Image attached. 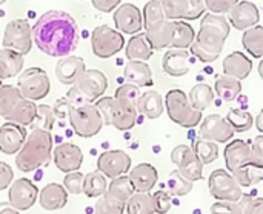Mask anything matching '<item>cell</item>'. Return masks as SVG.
Returning a JSON list of instances; mask_svg holds the SVG:
<instances>
[{
    "instance_id": "cell-15",
    "label": "cell",
    "mask_w": 263,
    "mask_h": 214,
    "mask_svg": "<svg viewBox=\"0 0 263 214\" xmlns=\"http://www.w3.org/2000/svg\"><path fill=\"white\" fill-rule=\"evenodd\" d=\"M129 168H131V157L128 156V153L122 150L105 151L97 159V170L109 179L126 174Z\"/></svg>"
},
{
    "instance_id": "cell-20",
    "label": "cell",
    "mask_w": 263,
    "mask_h": 214,
    "mask_svg": "<svg viewBox=\"0 0 263 214\" xmlns=\"http://www.w3.org/2000/svg\"><path fill=\"white\" fill-rule=\"evenodd\" d=\"M114 23L120 32L137 34L143 28V12L133 3H123L114 12Z\"/></svg>"
},
{
    "instance_id": "cell-29",
    "label": "cell",
    "mask_w": 263,
    "mask_h": 214,
    "mask_svg": "<svg viewBox=\"0 0 263 214\" xmlns=\"http://www.w3.org/2000/svg\"><path fill=\"white\" fill-rule=\"evenodd\" d=\"M123 77L137 86H153L154 79H153V71L148 63L143 60H129L125 65L123 69Z\"/></svg>"
},
{
    "instance_id": "cell-34",
    "label": "cell",
    "mask_w": 263,
    "mask_h": 214,
    "mask_svg": "<svg viewBox=\"0 0 263 214\" xmlns=\"http://www.w3.org/2000/svg\"><path fill=\"white\" fill-rule=\"evenodd\" d=\"M35 116H37V105L34 103V100H28V99L22 97L6 120H11V122L26 127L34 122Z\"/></svg>"
},
{
    "instance_id": "cell-53",
    "label": "cell",
    "mask_w": 263,
    "mask_h": 214,
    "mask_svg": "<svg viewBox=\"0 0 263 214\" xmlns=\"http://www.w3.org/2000/svg\"><path fill=\"white\" fill-rule=\"evenodd\" d=\"M122 0H91L92 6L100 11V12H111L114 11L119 5H120Z\"/></svg>"
},
{
    "instance_id": "cell-58",
    "label": "cell",
    "mask_w": 263,
    "mask_h": 214,
    "mask_svg": "<svg viewBox=\"0 0 263 214\" xmlns=\"http://www.w3.org/2000/svg\"><path fill=\"white\" fill-rule=\"evenodd\" d=\"M5 2H6V0H0V5H3Z\"/></svg>"
},
{
    "instance_id": "cell-32",
    "label": "cell",
    "mask_w": 263,
    "mask_h": 214,
    "mask_svg": "<svg viewBox=\"0 0 263 214\" xmlns=\"http://www.w3.org/2000/svg\"><path fill=\"white\" fill-rule=\"evenodd\" d=\"M126 57L129 60H149L153 57V46L151 43L148 42L146 39V34L145 32H137L134 34L129 40H128V45H126Z\"/></svg>"
},
{
    "instance_id": "cell-3",
    "label": "cell",
    "mask_w": 263,
    "mask_h": 214,
    "mask_svg": "<svg viewBox=\"0 0 263 214\" xmlns=\"http://www.w3.org/2000/svg\"><path fill=\"white\" fill-rule=\"evenodd\" d=\"M52 154V136L51 131L34 128L20 151L15 156V165L22 173L35 171L49 164Z\"/></svg>"
},
{
    "instance_id": "cell-43",
    "label": "cell",
    "mask_w": 263,
    "mask_h": 214,
    "mask_svg": "<svg viewBox=\"0 0 263 214\" xmlns=\"http://www.w3.org/2000/svg\"><path fill=\"white\" fill-rule=\"evenodd\" d=\"M194 151L203 165L213 164L219 159V147H217V142L214 140H208V139L197 140L194 145Z\"/></svg>"
},
{
    "instance_id": "cell-55",
    "label": "cell",
    "mask_w": 263,
    "mask_h": 214,
    "mask_svg": "<svg viewBox=\"0 0 263 214\" xmlns=\"http://www.w3.org/2000/svg\"><path fill=\"white\" fill-rule=\"evenodd\" d=\"M0 213H5V214H17L20 213L17 208H14L12 205H11V202L8 201V202H0Z\"/></svg>"
},
{
    "instance_id": "cell-52",
    "label": "cell",
    "mask_w": 263,
    "mask_h": 214,
    "mask_svg": "<svg viewBox=\"0 0 263 214\" xmlns=\"http://www.w3.org/2000/svg\"><path fill=\"white\" fill-rule=\"evenodd\" d=\"M12 181H14V171L11 165H8L6 162H0V191L9 188Z\"/></svg>"
},
{
    "instance_id": "cell-26",
    "label": "cell",
    "mask_w": 263,
    "mask_h": 214,
    "mask_svg": "<svg viewBox=\"0 0 263 214\" xmlns=\"http://www.w3.org/2000/svg\"><path fill=\"white\" fill-rule=\"evenodd\" d=\"M129 181L134 187V191H140V193H149L157 181H159V173L156 170V167H153L151 164H139L136 165L131 173H129Z\"/></svg>"
},
{
    "instance_id": "cell-10",
    "label": "cell",
    "mask_w": 263,
    "mask_h": 214,
    "mask_svg": "<svg viewBox=\"0 0 263 214\" xmlns=\"http://www.w3.org/2000/svg\"><path fill=\"white\" fill-rule=\"evenodd\" d=\"M32 26L23 19L6 23L3 32V48H11L20 54H28L32 48Z\"/></svg>"
},
{
    "instance_id": "cell-6",
    "label": "cell",
    "mask_w": 263,
    "mask_h": 214,
    "mask_svg": "<svg viewBox=\"0 0 263 214\" xmlns=\"http://www.w3.org/2000/svg\"><path fill=\"white\" fill-rule=\"evenodd\" d=\"M165 106L170 119L183 128H194L202 122V111L194 108V105L182 90L168 91L165 97Z\"/></svg>"
},
{
    "instance_id": "cell-5",
    "label": "cell",
    "mask_w": 263,
    "mask_h": 214,
    "mask_svg": "<svg viewBox=\"0 0 263 214\" xmlns=\"http://www.w3.org/2000/svg\"><path fill=\"white\" fill-rule=\"evenodd\" d=\"M134 187L129 181V176H119L111 181L108 190L96 204V213L120 214L125 213L128 199L133 196Z\"/></svg>"
},
{
    "instance_id": "cell-47",
    "label": "cell",
    "mask_w": 263,
    "mask_h": 214,
    "mask_svg": "<svg viewBox=\"0 0 263 214\" xmlns=\"http://www.w3.org/2000/svg\"><path fill=\"white\" fill-rule=\"evenodd\" d=\"M242 213L247 214H263V198H253L250 194H242L240 201Z\"/></svg>"
},
{
    "instance_id": "cell-31",
    "label": "cell",
    "mask_w": 263,
    "mask_h": 214,
    "mask_svg": "<svg viewBox=\"0 0 263 214\" xmlns=\"http://www.w3.org/2000/svg\"><path fill=\"white\" fill-rule=\"evenodd\" d=\"M136 106H137V111L148 119L160 117L165 110L162 96L154 90H149V91H145L143 94H140Z\"/></svg>"
},
{
    "instance_id": "cell-51",
    "label": "cell",
    "mask_w": 263,
    "mask_h": 214,
    "mask_svg": "<svg viewBox=\"0 0 263 214\" xmlns=\"http://www.w3.org/2000/svg\"><path fill=\"white\" fill-rule=\"evenodd\" d=\"M239 2L240 0H206V8L213 14H225L230 12V9Z\"/></svg>"
},
{
    "instance_id": "cell-23",
    "label": "cell",
    "mask_w": 263,
    "mask_h": 214,
    "mask_svg": "<svg viewBox=\"0 0 263 214\" xmlns=\"http://www.w3.org/2000/svg\"><path fill=\"white\" fill-rule=\"evenodd\" d=\"M54 164L62 173L77 171L83 164V153L74 144H60L54 150Z\"/></svg>"
},
{
    "instance_id": "cell-56",
    "label": "cell",
    "mask_w": 263,
    "mask_h": 214,
    "mask_svg": "<svg viewBox=\"0 0 263 214\" xmlns=\"http://www.w3.org/2000/svg\"><path fill=\"white\" fill-rule=\"evenodd\" d=\"M256 127H257V130L263 134V110L257 114V117H256Z\"/></svg>"
},
{
    "instance_id": "cell-1",
    "label": "cell",
    "mask_w": 263,
    "mask_h": 214,
    "mask_svg": "<svg viewBox=\"0 0 263 214\" xmlns=\"http://www.w3.org/2000/svg\"><path fill=\"white\" fill-rule=\"evenodd\" d=\"M32 40L43 54L62 59L77 48L79 28L71 14L51 9L42 14L32 26Z\"/></svg>"
},
{
    "instance_id": "cell-16",
    "label": "cell",
    "mask_w": 263,
    "mask_h": 214,
    "mask_svg": "<svg viewBox=\"0 0 263 214\" xmlns=\"http://www.w3.org/2000/svg\"><path fill=\"white\" fill-rule=\"evenodd\" d=\"M39 199V188L29 179H17L11 184L8 191V201L18 211H28Z\"/></svg>"
},
{
    "instance_id": "cell-48",
    "label": "cell",
    "mask_w": 263,
    "mask_h": 214,
    "mask_svg": "<svg viewBox=\"0 0 263 214\" xmlns=\"http://www.w3.org/2000/svg\"><path fill=\"white\" fill-rule=\"evenodd\" d=\"M154 199V207H156V213L165 214L168 213L173 207V201H171V194L166 190H160L156 191L153 194Z\"/></svg>"
},
{
    "instance_id": "cell-21",
    "label": "cell",
    "mask_w": 263,
    "mask_h": 214,
    "mask_svg": "<svg viewBox=\"0 0 263 214\" xmlns=\"http://www.w3.org/2000/svg\"><path fill=\"white\" fill-rule=\"evenodd\" d=\"M28 137L26 128L8 120L0 127V151L3 154H17Z\"/></svg>"
},
{
    "instance_id": "cell-27",
    "label": "cell",
    "mask_w": 263,
    "mask_h": 214,
    "mask_svg": "<svg viewBox=\"0 0 263 214\" xmlns=\"http://www.w3.org/2000/svg\"><path fill=\"white\" fill-rule=\"evenodd\" d=\"M222 68H223L225 76H231V77H236L239 80H243L251 74L253 62L242 51H234L223 59Z\"/></svg>"
},
{
    "instance_id": "cell-57",
    "label": "cell",
    "mask_w": 263,
    "mask_h": 214,
    "mask_svg": "<svg viewBox=\"0 0 263 214\" xmlns=\"http://www.w3.org/2000/svg\"><path fill=\"white\" fill-rule=\"evenodd\" d=\"M259 74H260V77L263 79V59L260 60V63H259Z\"/></svg>"
},
{
    "instance_id": "cell-13",
    "label": "cell",
    "mask_w": 263,
    "mask_h": 214,
    "mask_svg": "<svg viewBox=\"0 0 263 214\" xmlns=\"http://www.w3.org/2000/svg\"><path fill=\"white\" fill-rule=\"evenodd\" d=\"M225 156V164H227V170L230 173H234L239 168L243 167H250V165H256V167H262V162L256 157L253 148L242 139H236L233 142H230L223 151Z\"/></svg>"
},
{
    "instance_id": "cell-33",
    "label": "cell",
    "mask_w": 263,
    "mask_h": 214,
    "mask_svg": "<svg viewBox=\"0 0 263 214\" xmlns=\"http://www.w3.org/2000/svg\"><path fill=\"white\" fill-rule=\"evenodd\" d=\"M214 91L223 102H233L242 91V82L231 76H220L216 79Z\"/></svg>"
},
{
    "instance_id": "cell-12",
    "label": "cell",
    "mask_w": 263,
    "mask_h": 214,
    "mask_svg": "<svg viewBox=\"0 0 263 214\" xmlns=\"http://www.w3.org/2000/svg\"><path fill=\"white\" fill-rule=\"evenodd\" d=\"M173 164L177 165L179 173L191 182H197L203 176V164L196 154L194 148L188 145H177L171 153Z\"/></svg>"
},
{
    "instance_id": "cell-28",
    "label": "cell",
    "mask_w": 263,
    "mask_h": 214,
    "mask_svg": "<svg viewBox=\"0 0 263 214\" xmlns=\"http://www.w3.org/2000/svg\"><path fill=\"white\" fill-rule=\"evenodd\" d=\"M40 207L46 211H55L66 205L68 202V191L60 184H48L42 188L39 194Z\"/></svg>"
},
{
    "instance_id": "cell-11",
    "label": "cell",
    "mask_w": 263,
    "mask_h": 214,
    "mask_svg": "<svg viewBox=\"0 0 263 214\" xmlns=\"http://www.w3.org/2000/svg\"><path fill=\"white\" fill-rule=\"evenodd\" d=\"M210 193L217 201L237 202L242 198V185L237 182L233 173L227 170H216L211 173L208 181Z\"/></svg>"
},
{
    "instance_id": "cell-38",
    "label": "cell",
    "mask_w": 263,
    "mask_h": 214,
    "mask_svg": "<svg viewBox=\"0 0 263 214\" xmlns=\"http://www.w3.org/2000/svg\"><path fill=\"white\" fill-rule=\"evenodd\" d=\"M20 99H22V94H20L18 88H15L12 85L0 83V117L8 119Z\"/></svg>"
},
{
    "instance_id": "cell-17",
    "label": "cell",
    "mask_w": 263,
    "mask_h": 214,
    "mask_svg": "<svg viewBox=\"0 0 263 214\" xmlns=\"http://www.w3.org/2000/svg\"><path fill=\"white\" fill-rule=\"evenodd\" d=\"M143 28H145L146 39L151 43L154 51L165 49V48L171 46L174 28H176L174 20H170L168 17H160V19L145 25Z\"/></svg>"
},
{
    "instance_id": "cell-36",
    "label": "cell",
    "mask_w": 263,
    "mask_h": 214,
    "mask_svg": "<svg viewBox=\"0 0 263 214\" xmlns=\"http://www.w3.org/2000/svg\"><path fill=\"white\" fill-rule=\"evenodd\" d=\"M106 190H108L106 176L103 173H100L99 170L97 171H92V173H88L85 176V181H83V193H85L86 198H89V199L100 198V196L105 194Z\"/></svg>"
},
{
    "instance_id": "cell-46",
    "label": "cell",
    "mask_w": 263,
    "mask_h": 214,
    "mask_svg": "<svg viewBox=\"0 0 263 214\" xmlns=\"http://www.w3.org/2000/svg\"><path fill=\"white\" fill-rule=\"evenodd\" d=\"M83 181H85V174H82L79 170L77 171H71L66 173L65 179H63V187L66 188V191L69 194H82L83 193Z\"/></svg>"
},
{
    "instance_id": "cell-35",
    "label": "cell",
    "mask_w": 263,
    "mask_h": 214,
    "mask_svg": "<svg viewBox=\"0 0 263 214\" xmlns=\"http://www.w3.org/2000/svg\"><path fill=\"white\" fill-rule=\"evenodd\" d=\"M242 43L245 51H248L253 57L263 59V26H251L245 29Z\"/></svg>"
},
{
    "instance_id": "cell-42",
    "label": "cell",
    "mask_w": 263,
    "mask_h": 214,
    "mask_svg": "<svg viewBox=\"0 0 263 214\" xmlns=\"http://www.w3.org/2000/svg\"><path fill=\"white\" fill-rule=\"evenodd\" d=\"M227 120L237 133H245L251 130V127L254 125V119L251 113L245 110H239V108H231L227 114Z\"/></svg>"
},
{
    "instance_id": "cell-30",
    "label": "cell",
    "mask_w": 263,
    "mask_h": 214,
    "mask_svg": "<svg viewBox=\"0 0 263 214\" xmlns=\"http://www.w3.org/2000/svg\"><path fill=\"white\" fill-rule=\"evenodd\" d=\"M23 54L11 49L2 48L0 49V80L12 79L20 74L23 69Z\"/></svg>"
},
{
    "instance_id": "cell-25",
    "label": "cell",
    "mask_w": 263,
    "mask_h": 214,
    "mask_svg": "<svg viewBox=\"0 0 263 214\" xmlns=\"http://www.w3.org/2000/svg\"><path fill=\"white\" fill-rule=\"evenodd\" d=\"M85 60L79 56L62 57L55 65V77L63 85H74L85 71Z\"/></svg>"
},
{
    "instance_id": "cell-2",
    "label": "cell",
    "mask_w": 263,
    "mask_h": 214,
    "mask_svg": "<svg viewBox=\"0 0 263 214\" xmlns=\"http://www.w3.org/2000/svg\"><path fill=\"white\" fill-rule=\"evenodd\" d=\"M231 23L222 14H205L202 17L200 31L191 45V54L203 63L214 62L223 51L230 35Z\"/></svg>"
},
{
    "instance_id": "cell-39",
    "label": "cell",
    "mask_w": 263,
    "mask_h": 214,
    "mask_svg": "<svg viewBox=\"0 0 263 214\" xmlns=\"http://www.w3.org/2000/svg\"><path fill=\"white\" fill-rule=\"evenodd\" d=\"M196 40V32L194 28L186 23V22H176V28H174V35H173V42H171V48H182L186 49L190 48Z\"/></svg>"
},
{
    "instance_id": "cell-24",
    "label": "cell",
    "mask_w": 263,
    "mask_h": 214,
    "mask_svg": "<svg viewBox=\"0 0 263 214\" xmlns=\"http://www.w3.org/2000/svg\"><path fill=\"white\" fill-rule=\"evenodd\" d=\"M162 68L166 74L173 77L186 76L191 69V56L190 51L182 48H171L165 52L162 59Z\"/></svg>"
},
{
    "instance_id": "cell-37",
    "label": "cell",
    "mask_w": 263,
    "mask_h": 214,
    "mask_svg": "<svg viewBox=\"0 0 263 214\" xmlns=\"http://www.w3.org/2000/svg\"><path fill=\"white\" fill-rule=\"evenodd\" d=\"M126 213L129 214H153L156 213L154 199L149 193H140L134 191L133 196L128 199L126 204Z\"/></svg>"
},
{
    "instance_id": "cell-50",
    "label": "cell",
    "mask_w": 263,
    "mask_h": 214,
    "mask_svg": "<svg viewBox=\"0 0 263 214\" xmlns=\"http://www.w3.org/2000/svg\"><path fill=\"white\" fill-rule=\"evenodd\" d=\"M211 213L213 214H239L242 213L240 204L237 202H231V201H217L216 204L211 205Z\"/></svg>"
},
{
    "instance_id": "cell-41",
    "label": "cell",
    "mask_w": 263,
    "mask_h": 214,
    "mask_svg": "<svg viewBox=\"0 0 263 214\" xmlns=\"http://www.w3.org/2000/svg\"><path fill=\"white\" fill-rule=\"evenodd\" d=\"M165 188L171 196H186L193 190V182L183 177L179 170H174L168 174Z\"/></svg>"
},
{
    "instance_id": "cell-14",
    "label": "cell",
    "mask_w": 263,
    "mask_h": 214,
    "mask_svg": "<svg viewBox=\"0 0 263 214\" xmlns=\"http://www.w3.org/2000/svg\"><path fill=\"white\" fill-rule=\"evenodd\" d=\"M170 20H196L205 14L206 0H162Z\"/></svg>"
},
{
    "instance_id": "cell-19",
    "label": "cell",
    "mask_w": 263,
    "mask_h": 214,
    "mask_svg": "<svg viewBox=\"0 0 263 214\" xmlns=\"http://www.w3.org/2000/svg\"><path fill=\"white\" fill-rule=\"evenodd\" d=\"M74 85L92 103L94 100L100 99L103 96V93L106 91L108 79L99 69H85Z\"/></svg>"
},
{
    "instance_id": "cell-40",
    "label": "cell",
    "mask_w": 263,
    "mask_h": 214,
    "mask_svg": "<svg viewBox=\"0 0 263 214\" xmlns=\"http://www.w3.org/2000/svg\"><path fill=\"white\" fill-rule=\"evenodd\" d=\"M190 100L194 105V108H197L200 111H205L214 102V91L206 83H197L190 91Z\"/></svg>"
},
{
    "instance_id": "cell-7",
    "label": "cell",
    "mask_w": 263,
    "mask_h": 214,
    "mask_svg": "<svg viewBox=\"0 0 263 214\" xmlns=\"http://www.w3.org/2000/svg\"><path fill=\"white\" fill-rule=\"evenodd\" d=\"M68 117H69L72 131L79 137H85V139H89V137H94L96 134H99L102 127L105 125L102 113L92 103H86V105L72 108L69 111Z\"/></svg>"
},
{
    "instance_id": "cell-8",
    "label": "cell",
    "mask_w": 263,
    "mask_h": 214,
    "mask_svg": "<svg viewBox=\"0 0 263 214\" xmlns=\"http://www.w3.org/2000/svg\"><path fill=\"white\" fill-rule=\"evenodd\" d=\"M17 88L22 97L28 100H42L49 94L51 82L42 68H28L18 76Z\"/></svg>"
},
{
    "instance_id": "cell-9",
    "label": "cell",
    "mask_w": 263,
    "mask_h": 214,
    "mask_svg": "<svg viewBox=\"0 0 263 214\" xmlns=\"http://www.w3.org/2000/svg\"><path fill=\"white\" fill-rule=\"evenodd\" d=\"M92 52L100 59H109L116 56L125 46V37L120 31L109 28L108 25H100L94 28L91 34Z\"/></svg>"
},
{
    "instance_id": "cell-49",
    "label": "cell",
    "mask_w": 263,
    "mask_h": 214,
    "mask_svg": "<svg viewBox=\"0 0 263 214\" xmlns=\"http://www.w3.org/2000/svg\"><path fill=\"white\" fill-rule=\"evenodd\" d=\"M140 86L134 85V83H125V85H120L117 90H116V96L114 97H120V99H126V100H131L134 103H137L139 97H140Z\"/></svg>"
},
{
    "instance_id": "cell-18",
    "label": "cell",
    "mask_w": 263,
    "mask_h": 214,
    "mask_svg": "<svg viewBox=\"0 0 263 214\" xmlns=\"http://www.w3.org/2000/svg\"><path fill=\"white\" fill-rule=\"evenodd\" d=\"M234 128L220 114H210L202 120L200 136L202 139L214 140L217 144H227L234 137Z\"/></svg>"
},
{
    "instance_id": "cell-44",
    "label": "cell",
    "mask_w": 263,
    "mask_h": 214,
    "mask_svg": "<svg viewBox=\"0 0 263 214\" xmlns=\"http://www.w3.org/2000/svg\"><path fill=\"white\" fill-rule=\"evenodd\" d=\"M233 174L242 187H253L263 179V168L256 167V165H250V167L236 170Z\"/></svg>"
},
{
    "instance_id": "cell-22",
    "label": "cell",
    "mask_w": 263,
    "mask_h": 214,
    "mask_svg": "<svg viewBox=\"0 0 263 214\" xmlns=\"http://www.w3.org/2000/svg\"><path fill=\"white\" fill-rule=\"evenodd\" d=\"M228 19L230 23L240 31H245L251 26H256L260 20V12L259 8L248 0L239 2L237 5H234L230 12H228Z\"/></svg>"
},
{
    "instance_id": "cell-45",
    "label": "cell",
    "mask_w": 263,
    "mask_h": 214,
    "mask_svg": "<svg viewBox=\"0 0 263 214\" xmlns=\"http://www.w3.org/2000/svg\"><path fill=\"white\" fill-rule=\"evenodd\" d=\"M54 122H55L54 108H51L48 105H37V116H35L34 122L31 123V127L51 131L54 127Z\"/></svg>"
},
{
    "instance_id": "cell-4",
    "label": "cell",
    "mask_w": 263,
    "mask_h": 214,
    "mask_svg": "<svg viewBox=\"0 0 263 214\" xmlns=\"http://www.w3.org/2000/svg\"><path fill=\"white\" fill-rule=\"evenodd\" d=\"M103 116L105 125H112L120 131L131 130L137 122V106L134 102L120 97H100L96 103Z\"/></svg>"
},
{
    "instance_id": "cell-54",
    "label": "cell",
    "mask_w": 263,
    "mask_h": 214,
    "mask_svg": "<svg viewBox=\"0 0 263 214\" xmlns=\"http://www.w3.org/2000/svg\"><path fill=\"white\" fill-rule=\"evenodd\" d=\"M251 148H253V151H254L256 157L262 162V165H263V134L257 136V137L254 139V142H253Z\"/></svg>"
}]
</instances>
